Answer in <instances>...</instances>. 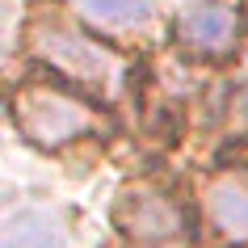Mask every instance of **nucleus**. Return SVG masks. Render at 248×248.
<instances>
[{
	"instance_id": "1",
	"label": "nucleus",
	"mask_w": 248,
	"mask_h": 248,
	"mask_svg": "<svg viewBox=\"0 0 248 248\" xmlns=\"http://www.w3.org/2000/svg\"><path fill=\"white\" fill-rule=\"evenodd\" d=\"M13 122L21 126V135L30 143H38V147L76 143V139H84V135L105 126L101 109L93 101H84V97H76L67 89H51V84H26V89H17Z\"/></svg>"
},
{
	"instance_id": "2",
	"label": "nucleus",
	"mask_w": 248,
	"mask_h": 248,
	"mask_svg": "<svg viewBox=\"0 0 248 248\" xmlns=\"http://www.w3.org/2000/svg\"><path fill=\"white\" fill-rule=\"evenodd\" d=\"M30 46L42 63H51L55 72L80 80V84H93L101 93H114L122 89L126 80V59L101 42H93L89 34H80L76 26H38L30 34Z\"/></svg>"
},
{
	"instance_id": "3",
	"label": "nucleus",
	"mask_w": 248,
	"mask_h": 248,
	"mask_svg": "<svg viewBox=\"0 0 248 248\" xmlns=\"http://www.w3.org/2000/svg\"><path fill=\"white\" fill-rule=\"evenodd\" d=\"M114 219L135 248H181L189 240V219L177 198L152 185H135L118 198Z\"/></svg>"
},
{
	"instance_id": "4",
	"label": "nucleus",
	"mask_w": 248,
	"mask_h": 248,
	"mask_svg": "<svg viewBox=\"0 0 248 248\" xmlns=\"http://www.w3.org/2000/svg\"><path fill=\"white\" fill-rule=\"evenodd\" d=\"M210 227L227 244H248V169H223L202 189Z\"/></svg>"
},
{
	"instance_id": "5",
	"label": "nucleus",
	"mask_w": 248,
	"mask_h": 248,
	"mask_svg": "<svg viewBox=\"0 0 248 248\" xmlns=\"http://www.w3.org/2000/svg\"><path fill=\"white\" fill-rule=\"evenodd\" d=\"M177 38L194 55H227L235 42V13L219 0H202L189 4L177 17Z\"/></svg>"
},
{
	"instance_id": "6",
	"label": "nucleus",
	"mask_w": 248,
	"mask_h": 248,
	"mask_svg": "<svg viewBox=\"0 0 248 248\" xmlns=\"http://www.w3.org/2000/svg\"><path fill=\"white\" fill-rule=\"evenodd\" d=\"M0 248H63V227L46 210H21L4 223Z\"/></svg>"
},
{
	"instance_id": "7",
	"label": "nucleus",
	"mask_w": 248,
	"mask_h": 248,
	"mask_svg": "<svg viewBox=\"0 0 248 248\" xmlns=\"http://www.w3.org/2000/svg\"><path fill=\"white\" fill-rule=\"evenodd\" d=\"M84 13L93 21H105V26H135V21H147V0H80Z\"/></svg>"
}]
</instances>
